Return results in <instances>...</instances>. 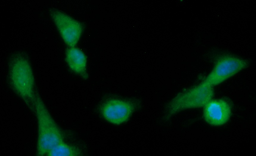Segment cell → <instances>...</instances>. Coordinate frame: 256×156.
<instances>
[{
    "label": "cell",
    "mask_w": 256,
    "mask_h": 156,
    "mask_svg": "<svg viewBox=\"0 0 256 156\" xmlns=\"http://www.w3.org/2000/svg\"><path fill=\"white\" fill-rule=\"evenodd\" d=\"M77 149L65 143L61 142L52 149L47 153L48 156H74L79 154Z\"/></svg>",
    "instance_id": "obj_9"
},
{
    "label": "cell",
    "mask_w": 256,
    "mask_h": 156,
    "mask_svg": "<svg viewBox=\"0 0 256 156\" xmlns=\"http://www.w3.org/2000/svg\"><path fill=\"white\" fill-rule=\"evenodd\" d=\"M248 65L244 59L229 55L219 57L213 69L203 82L212 87L233 76Z\"/></svg>",
    "instance_id": "obj_3"
},
{
    "label": "cell",
    "mask_w": 256,
    "mask_h": 156,
    "mask_svg": "<svg viewBox=\"0 0 256 156\" xmlns=\"http://www.w3.org/2000/svg\"><path fill=\"white\" fill-rule=\"evenodd\" d=\"M214 95L213 87L202 82L196 87L180 95L172 103L168 114L172 115L179 110L204 106Z\"/></svg>",
    "instance_id": "obj_4"
},
{
    "label": "cell",
    "mask_w": 256,
    "mask_h": 156,
    "mask_svg": "<svg viewBox=\"0 0 256 156\" xmlns=\"http://www.w3.org/2000/svg\"><path fill=\"white\" fill-rule=\"evenodd\" d=\"M10 67L14 89L33 109L35 94L32 73L29 62L21 56L17 55L13 59Z\"/></svg>",
    "instance_id": "obj_2"
},
{
    "label": "cell",
    "mask_w": 256,
    "mask_h": 156,
    "mask_svg": "<svg viewBox=\"0 0 256 156\" xmlns=\"http://www.w3.org/2000/svg\"><path fill=\"white\" fill-rule=\"evenodd\" d=\"M34 110L38 121L37 155H46L54 147L63 141V134L37 93L35 94Z\"/></svg>",
    "instance_id": "obj_1"
},
{
    "label": "cell",
    "mask_w": 256,
    "mask_h": 156,
    "mask_svg": "<svg viewBox=\"0 0 256 156\" xmlns=\"http://www.w3.org/2000/svg\"><path fill=\"white\" fill-rule=\"evenodd\" d=\"M232 109L229 103L224 99H211L204 106V118L209 124L220 126L229 119Z\"/></svg>",
    "instance_id": "obj_6"
},
{
    "label": "cell",
    "mask_w": 256,
    "mask_h": 156,
    "mask_svg": "<svg viewBox=\"0 0 256 156\" xmlns=\"http://www.w3.org/2000/svg\"><path fill=\"white\" fill-rule=\"evenodd\" d=\"M49 13L65 43L69 47H75L83 30L82 24L57 9H50Z\"/></svg>",
    "instance_id": "obj_5"
},
{
    "label": "cell",
    "mask_w": 256,
    "mask_h": 156,
    "mask_svg": "<svg viewBox=\"0 0 256 156\" xmlns=\"http://www.w3.org/2000/svg\"><path fill=\"white\" fill-rule=\"evenodd\" d=\"M134 109L130 103L112 99L105 103L101 109L106 120L114 124L119 125L128 120Z\"/></svg>",
    "instance_id": "obj_7"
},
{
    "label": "cell",
    "mask_w": 256,
    "mask_h": 156,
    "mask_svg": "<svg viewBox=\"0 0 256 156\" xmlns=\"http://www.w3.org/2000/svg\"><path fill=\"white\" fill-rule=\"evenodd\" d=\"M65 60L72 70L87 78V59L81 50L75 47H70L66 50Z\"/></svg>",
    "instance_id": "obj_8"
}]
</instances>
